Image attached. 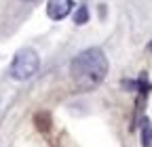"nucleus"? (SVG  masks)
<instances>
[{"label":"nucleus","instance_id":"f257e3e1","mask_svg":"<svg viewBox=\"0 0 152 147\" xmlns=\"http://www.w3.org/2000/svg\"><path fill=\"white\" fill-rule=\"evenodd\" d=\"M72 80L80 90H93L99 86L108 74V59L102 48H87L78 53L70 63Z\"/></svg>","mask_w":152,"mask_h":147},{"label":"nucleus","instance_id":"f03ea898","mask_svg":"<svg viewBox=\"0 0 152 147\" xmlns=\"http://www.w3.org/2000/svg\"><path fill=\"white\" fill-rule=\"evenodd\" d=\"M38 67H40V57H38V53L32 50V48H21V50L15 53L9 74H11L13 80H30L38 71Z\"/></svg>","mask_w":152,"mask_h":147},{"label":"nucleus","instance_id":"423d86ee","mask_svg":"<svg viewBox=\"0 0 152 147\" xmlns=\"http://www.w3.org/2000/svg\"><path fill=\"white\" fill-rule=\"evenodd\" d=\"M26 2H30V0H26Z\"/></svg>","mask_w":152,"mask_h":147},{"label":"nucleus","instance_id":"20e7f679","mask_svg":"<svg viewBox=\"0 0 152 147\" xmlns=\"http://www.w3.org/2000/svg\"><path fill=\"white\" fill-rule=\"evenodd\" d=\"M142 147H152V124L148 120L142 122Z\"/></svg>","mask_w":152,"mask_h":147},{"label":"nucleus","instance_id":"0eeeda50","mask_svg":"<svg viewBox=\"0 0 152 147\" xmlns=\"http://www.w3.org/2000/svg\"><path fill=\"white\" fill-rule=\"evenodd\" d=\"M150 48H152V44H150Z\"/></svg>","mask_w":152,"mask_h":147},{"label":"nucleus","instance_id":"39448f33","mask_svg":"<svg viewBox=\"0 0 152 147\" xmlns=\"http://www.w3.org/2000/svg\"><path fill=\"white\" fill-rule=\"evenodd\" d=\"M87 21H89V11H87V6H80L78 11H76V15H74V23L83 25Z\"/></svg>","mask_w":152,"mask_h":147},{"label":"nucleus","instance_id":"7ed1b4c3","mask_svg":"<svg viewBox=\"0 0 152 147\" xmlns=\"http://www.w3.org/2000/svg\"><path fill=\"white\" fill-rule=\"evenodd\" d=\"M74 0H49L47 2V15L53 21H61L72 13Z\"/></svg>","mask_w":152,"mask_h":147}]
</instances>
